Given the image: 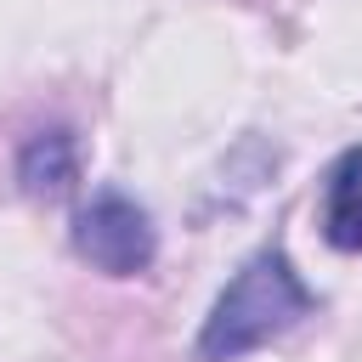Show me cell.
<instances>
[{
    "mask_svg": "<svg viewBox=\"0 0 362 362\" xmlns=\"http://www.w3.org/2000/svg\"><path fill=\"white\" fill-rule=\"evenodd\" d=\"M311 305H317V294L305 288L294 260L283 249H260L238 266V277L209 305L192 356L198 362H238V356L260 351L266 339H277L283 328H294Z\"/></svg>",
    "mask_w": 362,
    "mask_h": 362,
    "instance_id": "1",
    "label": "cell"
},
{
    "mask_svg": "<svg viewBox=\"0 0 362 362\" xmlns=\"http://www.w3.org/2000/svg\"><path fill=\"white\" fill-rule=\"evenodd\" d=\"M74 249L102 272V277H141L158 255V232H153V215L119 192V187H102L90 204H79L74 215Z\"/></svg>",
    "mask_w": 362,
    "mask_h": 362,
    "instance_id": "2",
    "label": "cell"
},
{
    "mask_svg": "<svg viewBox=\"0 0 362 362\" xmlns=\"http://www.w3.org/2000/svg\"><path fill=\"white\" fill-rule=\"evenodd\" d=\"M317 226H322L328 249H339V255H362V141L345 147V153L328 164Z\"/></svg>",
    "mask_w": 362,
    "mask_h": 362,
    "instance_id": "3",
    "label": "cell"
},
{
    "mask_svg": "<svg viewBox=\"0 0 362 362\" xmlns=\"http://www.w3.org/2000/svg\"><path fill=\"white\" fill-rule=\"evenodd\" d=\"M17 181H23V192H34V198L68 192V187L79 181V141H74V130H68V124H51V130L28 136L23 153H17Z\"/></svg>",
    "mask_w": 362,
    "mask_h": 362,
    "instance_id": "4",
    "label": "cell"
}]
</instances>
